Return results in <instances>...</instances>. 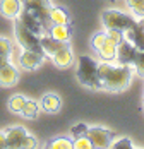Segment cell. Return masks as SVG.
Masks as SVG:
<instances>
[{"label": "cell", "instance_id": "f1b7e54d", "mask_svg": "<svg viewBox=\"0 0 144 149\" xmlns=\"http://www.w3.org/2000/svg\"><path fill=\"white\" fill-rule=\"evenodd\" d=\"M34 148H38V141H36L33 135L28 134L26 141H24V144H22V149H34Z\"/></svg>", "mask_w": 144, "mask_h": 149}, {"label": "cell", "instance_id": "277c9868", "mask_svg": "<svg viewBox=\"0 0 144 149\" xmlns=\"http://www.w3.org/2000/svg\"><path fill=\"white\" fill-rule=\"evenodd\" d=\"M15 40L17 43L22 46V50H33V52H40L43 53V48H41V41H40V36L36 33H33L31 29H28L22 22H19L15 19Z\"/></svg>", "mask_w": 144, "mask_h": 149}, {"label": "cell", "instance_id": "484cf974", "mask_svg": "<svg viewBox=\"0 0 144 149\" xmlns=\"http://www.w3.org/2000/svg\"><path fill=\"white\" fill-rule=\"evenodd\" d=\"M110 148L113 149H130L134 148V144H132V141H130L129 137H120V139H117V141H112V146Z\"/></svg>", "mask_w": 144, "mask_h": 149}, {"label": "cell", "instance_id": "603a6c76", "mask_svg": "<svg viewBox=\"0 0 144 149\" xmlns=\"http://www.w3.org/2000/svg\"><path fill=\"white\" fill-rule=\"evenodd\" d=\"M48 148L52 149H71L72 148V141L69 137H57L52 142H48Z\"/></svg>", "mask_w": 144, "mask_h": 149}, {"label": "cell", "instance_id": "2e32d148", "mask_svg": "<svg viewBox=\"0 0 144 149\" xmlns=\"http://www.w3.org/2000/svg\"><path fill=\"white\" fill-rule=\"evenodd\" d=\"M48 34L52 38L58 40V41H69V38H71V28H69V24H52Z\"/></svg>", "mask_w": 144, "mask_h": 149}, {"label": "cell", "instance_id": "4dcf8cb0", "mask_svg": "<svg viewBox=\"0 0 144 149\" xmlns=\"http://www.w3.org/2000/svg\"><path fill=\"white\" fill-rule=\"evenodd\" d=\"M110 2H115V0H110Z\"/></svg>", "mask_w": 144, "mask_h": 149}, {"label": "cell", "instance_id": "e0dca14e", "mask_svg": "<svg viewBox=\"0 0 144 149\" xmlns=\"http://www.w3.org/2000/svg\"><path fill=\"white\" fill-rule=\"evenodd\" d=\"M21 3H22L24 9H31V10H36V12H46L52 7L50 0H21Z\"/></svg>", "mask_w": 144, "mask_h": 149}, {"label": "cell", "instance_id": "6da1fadb", "mask_svg": "<svg viewBox=\"0 0 144 149\" xmlns=\"http://www.w3.org/2000/svg\"><path fill=\"white\" fill-rule=\"evenodd\" d=\"M98 74H100V82L103 89L118 93L130 86L134 70H132V65H125V63L113 65L112 62H101L98 63Z\"/></svg>", "mask_w": 144, "mask_h": 149}, {"label": "cell", "instance_id": "8fae6325", "mask_svg": "<svg viewBox=\"0 0 144 149\" xmlns=\"http://www.w3.org/2000/svg\"><path fill=\"white\" fill-rule=\"evenodd\" d=\"M52 60H53V63L57 67H62V69L69 67L72 62H74V55H72V50H71V46H69V43H65L60 50H57L52 55Z\"/></svg>", "mask_w": 144, "mask_h": 149}, {"label": "cell", "instance_id": "d4e9b609", "mask_svg": "<svg viewBox=\"0 0 144 149\" xmlns=\"http://www.w3.org/2000/svg\"><path fill=\"white\" fill-rule=\"evenodd\" d=\"M72 148H75V149H93V144H91V141H89L87 135H82V137H77V139L72 141Z\"/></svg>", "mask_w": 144, "mask_h": 149}, {"label": "cell", "instance_id": "5b68a950", "mask_svg": "<svg viewBox=\"0 0 144 149\" xmlns=\"http://www.w3.org/2000/svg\"><path fill=\"white\" fill-rule=\"evenodd\" d=\"M86 135L89 137L93 148L96 149H108L112 146V141H113V134L103 127H89Z\"/></svg>", "mask_w": 144, "mask_h": 149}, {"label": "cell", "instance_id": "30bf717a", "mask_svg": "<svg viewBox=\"0 0 144 149\" xmlns=\"http://www.w3.org/2000/svg\"><path fill=\"white\" fill-rule=\"evenodd\" d=\"M17 79H19V70L15 69L12 63L7 62V63H3L0 67V86L10 88V86H14L17 82Z\"/></svg>", "mask_w": 144, "mask_h": 149}, {"label": "cell", "instance_id": "7c38bea8", "mask_svg": "<svg viewBox=\"0 0 144 149\" xmlns=\"http://www.w3.org/2000/svg\"><path fill=\"white\" fill-rule=\"evenodd\" d=\"M21 9H22L21 0H2L0 2V12L9 19H15L21 12Z\"/></svg>", "mask_w": 144, "mask_h": 149}, {"label": "cell", "instance_id": "83f0119b", "mask_svg": "<svg viewBox=\"0 0 144 149\" xmlns=\"http://www.w3.org/2000/svg\"><path fill=\"white\" fill-rule=\"evenodd\" d=\"M87 127L86 123H77L71 129V134H72V139H77V137H82V135L87 134Z\"/></svg>", "mask_w": 144, "mask_h": 149}, {"label": "cell", "instance_id": "4316f807", "mask_svg": "<svg viewBox=\"0 0 144 149\" xmlns=\"http://www.w3.org/2000/svg\"><path fill=\"white\" fill-rule=\"evenodd\" d=\"M106 38L113 43V45H118L122 40H124V31L118 29H106Z\"/></svg>", "mask_w": 144, "mask_h": 149}, {"label": "cell", "instance_id": "5bb4252c", "mask_svg": "<svg viewBox=\"0 0 144 149\" xmlns=\"http://www.w3.org/2000/svg\"><path fill=\"white\" fill-rule=\"evenodd\" d=\"M48 17H50V22L52 24H69V19H71L67 9L58 7V5H52L50 7Z\"/></svg>", "mask_w": 144, "mask_h": 149}, {"label": "cell", "instance_id": "ac0fdd59", "mask_svg": "<svg viewBox=\"0 0 144 149\" xmlns=\"http://www.w3.org/2000/svg\"><path fill=\"white\" fill-rule=\"evenodd\" d=\"M115 50H117V45H113V43L106 38L105 45L101 46V50L98 52V53H100V58L103 60V62H112V60H115Z\"/></svg>", "mask_w": 144, "mask_h": 149}, {"label": "cell", "instance_id": "9a60e30c", "mask_svg": "<svg viewBox=\"0 0 144 149\" xmlns=\"http://www.w3.org/2000/svg\"><path fill=\"white\" fill-rule=\"evenodd\" d=\"M41 106H43L45 111H48V113H57L60 110V106H62V101H60V98L57 94L48 93V94H45L43 100H41Z\"/></svg>", "mask_w": 144, "mask_h": 149}, {"label": "cell", "instance_id": "9c48e42d", "mask_svg": "<svg viewBox=\"0 0 144 149\" xmlns=\"http://www.w3.org/2000/svg\"><path fill=\"white\" fill-rule=\"evenodd\" d=\"M45 55L40 52H33V50H24L19 57V65L26 70H34L36 67L41 65Z\"/></svg>", "mask_w": 144, "mask_h": 149}, {"label": "cell", "instance_id": "7a4b0ae2", "mask_svg": "<svg viewBox=\"0 0 144 149\" xmlns=\"http://www.w3.org/2000/svg\"><path fill=\"white\" fill-rule=\"evenodd\" d=\"M75 75L77 81L91 89H101L100 74H98V62L87 55H81L77 58V67H75Z\"/></svg>", "mask_w": 144, "mask_h": 149}, {"label": "cell", "instance_id": "f546056e", "mask_svg": "<svg viewBox=\"0 0 144 149\" xmlns=\"http://www.w3.org/2000/svg\"><path fill=\"white\" fill-rule=\"evenodd\" d=\"M2 148H7L5 146V132H0V149Z\"/></svg>", "mask_w": 144, "mask_h": 149}, {"label": "cell", "instance_id": "52a82bcc", "mask_svg": "<svg viewBox=\"0 0 144 149\" xmlns=\"http://www.w3.org/2000/svg\"><path fill=\"white\" fill-rule=\"evenodd\" d=\"M5 132V146L12 149H22V144L28 137V132L24 127H10Z\"/></svg>", "mask_w": 144, "mask_h": 149}, {"label": "cell", "instance_id": "4fadbf2b", "mask_svg": "<svg viewBox=\"0 0 144 149\" xmlns=\"http://www.w3.org/2000/svg\"><path fill=\"white\" fill-rule=\"evenodd\" d=\"M40 41H41V48H43V53H46V55H53L57 50H60L62 46L65 45L67 41H58V40H55V38H52L48 33L46 34H41L40 36Z\"/></svg>", "mask_w": 144, "mask_h": 149}, {"label": "cell", "instance_id": "7402d4cb", "mask_svg": "<svg viewBox=\"0 0 144 149\" xmlns=\"http://www.w3.org/2000/svg\"><path fill=\"white\" fill-rule=\"evenodd\" d=\"M127 7L139 21L144 19V0H127Z\"/></svg>", "mask_w": 144, "mask_h": 149}, {"label": "cell", "instance_id": "3957f363", "mask_svg": "<svg viewBox=\"0 0 144 149\" xmlns=\"http://www.w3.org/2000/svg\"><path fill=\"white\" fill-rule=\"evenodd\" d=\"M101 22H103L105 29L125 31V29H129V28H132L137 22V19L129 14H124V12L117 10V9H106L101 14Z\"/></svg>", "mask_w": 144, "mask_h": 149}, {"label": "cell", "instance_id": "ba28073f", "mask_svg": "<svg viewBox=\"0 0 144 149\" xmlns=\"http://www.w3.org/2000/svg\"><path fill=\"white\" fill-rule=\"evenodd\" d=\"M124 38L129 40L139 52H143L144 50V22L137 21L132 28L125 29L124 31Z\"/></svg>", "mask_w": 144, "mask_h": 149}, {"label": "cell", "instance_id": "44dd1931", "mask_svg": "<svg viewBox=\"0 0 144 149\" xmlns=\"http://www.w3.org/2000/svg\"><path fill=\"white\" fill-rule=\"evenodd\" d=\"M10 50H12V43L7 38H0V67L9 62Z\"/></svg>", "mask_w": 144, "mask_h": 149}, {"label": "cell", "instance_id": "cb8c5ba5", "mask_svg": "<svg viewBox=\"0 0 144 149\" xmlns=\"http://www.w3.org/2000/svg\"><path fill=\"white\" fill-rule=\"evenodd\" d=\"M105 41H106V33H96V34L91 38V48L98 53L101 50V46L105 45Z\"/></svg>", "mask_w": 144, "mask_h": 149}, {"label": "cell", "instance_id": "8992f818", "mask_svg": "<svg viewBox=\"0 0 144 149\" xmlns=\"http://www.w3.org/2000/svg\"><path fill=\"white\" fill-rule=\"evenodd\" d=\"M139 50L130 43L129 40H122L118 45H117V50H115V60L118 63H125V65H132L134 60L137 57Z\"/></svg>", "mask_w": 144, "mask_h": 149}, {"label": "cell", "instance_id": "ffe728a7", "mask_svg": "<svg viewBox=\"0 0 144 149\" xmlns=\"http://www.w3.org/2000/svg\"><path fill=\"white\" fill-rule=\"evenodd\" d=\"M24 104H26V98H24L22 94H14V96L9 100V110H10L12 113H19V115H21Z\"/></svg>", "mask_w": 144, "mask_h": 149}, {"label": "cell", "instance_id": "d6986e66", "mask_svg": "<svg viewBox=\"0 0 144 149\" xmlns=\"http://www.w3.org/2000/svg\"><path fill=\"white\" fill-rule=\"evenodd\" d=\"M38 113H40V106L36 101H31V100H26V104H24V108H22V111H21V115L24 117V118H36L38 117Z\"/></svg>", "mask_w": 144, "mask_h": 149}]
</instances>
